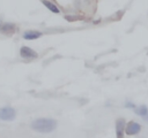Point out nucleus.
Returning <instances> with one entry per match:
<instances>
[{"instance_id":"obj_7","label":"nucleus","mask_w":148,"mask_h":138,"mask_svg":"<svg viewBox=\"0 0 148 138\" xmlns=\"http://www.w3.org/2000/svg\"><path fill=\"white\" fill-rule=\"evenodd\" d=\"M134 113L141 117H143V120H146L148 122V107L146 105H140L138 107L134 108Z\"/></svg>"},{"instance_id":"obj_3","label":"nucleus","mask_w":148,"mask_h":138,"mask_svg":"<svg viewBox=\"0 0 148 138\" xmlns=\"http://www.w3.org/2000/svg\"><path fill=\"white\" fill-rule=\"evenodd\" d=\"M140 131H141V125H140L138 122L130 121V122L126 124V129H125L126 135L133 136V135H138Z\"/></svg>"},{"instance_id":"obj_9","label":"nucleus","mask_w":148,"mask_h":138,"mask_svg":"<svg viewBox=\"0 0 148 138\" xmlns=\"http://www.w3.org/2000/svg\"><path fill=\"white\" fill-rule=\"evenodd\" d=\"M40 2L50 10V12H52V13H56V14H59L60 13V9L54 5V3H52L51 1H49V0H40Z\"/></svg>"},{"instance_id":"obj_5","label":"nucleus","mask_w":148,"mask_h":138,"mask_svg":"<svg viewBox=\"0 0 148 138\" xmlns=\"http://www.w3.org/2000/svg\"><path fill=\"white\" fill-rule=\"evenodd\" d=\"M20 55L23 59H36L38 56L37 52H35L32 48L27 47V46H22L20 49Z\"/></svg>"},{"instance_id":"obj_6","label":"nucleus","mask_w":148,"mask_h":138,"mask_svg":"<svg viewBox=\"0 0 148 138\" xmlns=\"http://www.w3.org/2000/svg\"><path fill=\"white\" fill-rule=\"evenodd\" d=\"M125 129H126V122H125V120L124 118H118L116 121V133H117V137L118 138H121L124 136Z\"/></svg>"},{"instance_id":"obj_4","label":"nucleus","mask_w":148,"mask_h":138,"mask_svg":"<svg viewBox=\"0 0 148 138\" xmlns=\"http://www.w3.org/2000/svg\"><path fill=\"white\" fill-rule=\"evenodd\" d=\"M16 30V25L14 23H9V22H3L0 23V32L6 34V36H12Z\"/></svg>"},{"instance_id":"obj_2","label":"nucleus","mask_w":148,"mask_h":138,"mask_svg":"<svg viewBox=\"0 0 148 138\" xmlns=\"http://www.w3.org/2000/svg\"><path fill=\"white\" fill-rule=\"evenodd\" d=\"M16 116L15 110L12 107H2L0 108V120L2 121H13Z\"/></svg>"},{"instance_id":"obj_8","label":"nucleus","mask_w":148,"mask_h":138,"mask_svg":"<svg viewBox=\"0 0 148 138\" xmlns=\"http://www.w3.org/2000/svg\"><path fill=\"white\" fill-rule=\"evenodd\" d=\"M42 36H43V33L40 31H36V30H28L23 33V38L27 40H34V39H37Z\"/></svg>"},{"instance_id":"obj_11","label":"nucleus","mask_w":148,"mask_h":138,"mask_svg":"<svg viewBox=\"0 0 148 138\" xmlns=\"http://www.w3.org/2000/svg\"><path fill=\"white\" fill-rule=\"evenodd\" d=\"M125 107H126V108H133V109H134L136 106H135L133 102H130V101H128V102H126V103H125Z\"/></svg>"},{"instance_id":"obj_10","label":"nucleus","mask_w":148,"mask_h":138,"mask_svg":"<svg viewBox=\"0 0 148 138\" xmlns=\"http://www.w3.org/2000/svg\"><path fill=\"white\" fill-rule=\"evenodd\" d=\"M65 18L68 21V22H72V21H77V20H81L82 17L80 16H73V15H66Z\"/></svg>"},{"instance_id":"obj_1","label":"nucleus","mask_w":148,"mask_h":138,"mask_svg":"<svg viewBox=\"0 0 148 138\" xmlns=\"http://www.w3.org/2000/svg\"><path fill=\"white\" fill-rule=\"evenodd\" d=\"M31 128L40 133H49L57 128V122L52 118H38L31 123Z\"/></svg>"}]
</instances>
